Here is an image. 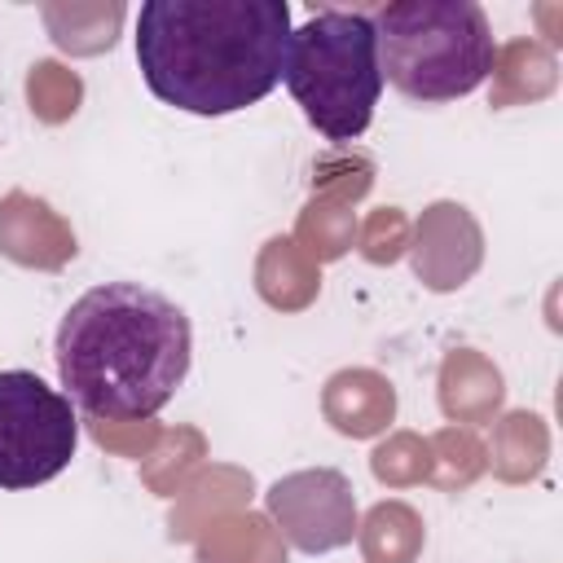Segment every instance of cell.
<instances>
[{"label": "cell", "instance_id": "cell-4", "mask_svg": "<svg viewBox=\"0 0 563 563\" xmlns=\"http://www.w3.org/2000/svg\"><path fill=\"white\" fill-rule=\"evenodd\" d=\"M282 84L321 136L330 141L361 136L383 97L378 40L369 13H343V9L312 13L299 31H290Z\"/></svg>", "mask_w": 563, "mask_h": 563}, {"label": "cell", "instance_id": "cell-2", "mask_svg": "<svg viewBox=\"0 0 563 563\" xmlns=\"http://www.w3.org/2000/svg\"><path fill=\"white\" fill-rule=\"evenodd\" d=\"M66 396L106 422L154 418L189 374L194 330L180 303L141 282L84 290L53 339Z\"/></svg>", "mask_w": 563, "mask_h": 563}, {"label": "cell", "instance_id": "cell-5", "mask_svg": "<svg viewBox=\"0 0 563 563\" xmlns=\"http://www.w3.org/2000/svg\"><path fill=\"white\" fill-rule=\"evenodd\" d=\"M79 449V422L66 391L31 369H0V488L57 479Z\"/></svg>", "mask_w": 563, "mask_h": 563}, {"label": "cell", "instance_id": "cell-3", "mask_svg": "<svg viewBox=\"0 0 563 563\" xmlns=\"http://www.w3.org/2000/svg\"><path fill=\"white\" fill-rule=\"evenodd\" d=\"M369 22L383 84L409 101H457L493 75L497 44L475 0H400Z\"/></svg>", "mask_w": 563, "mask_h": 563}, {"label": "cell", "instance_id": "cell-1", "mask_svg": "<svg viewBox=\"0 0 563 563\" xmlns=\"http://www.w3.org/2000/svg\"><path fill=\"white\" fill-rule=\"evenodd\" d=\"M286 0H145L136 66L145 88L185 114H238L282 84Z\"/></svg>", "mask_w": 563, "mask_h": 563}]
</instances>
